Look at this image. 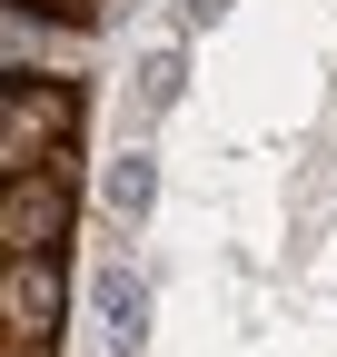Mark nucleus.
<instances>
[{
    "instance_id": "1",
    "label": "nucleus",
    "mask_w": 337,
    "mask_h": 357,
    "mask_svg": "<svg viewBox=\"0 0 337 357\" xmlns=\"http://www.w3.org/2000/svg\"><path fill=\"white\" fill-rule=\"evenodd\" d=\"M70 129H79V89L70 79H10L0 89V159H10V178L60 169L70 159Z\"/></svg>"
},
{
    "instance_id": "3",
    "label": "nucleus",
    "mask_w": 337,
    "mask_h": 357,
    "mask_svg": "<svg viewBox=\"0 0 337 357\" xmlns=\"http://www.w3.org/2000/svg\"><path fill=\"white\" fill-rule=\"evenodd\" d=\"M0 318H10V347H50V328H60V268L50 258H10Z\"/></svg>"
},
{
    "instance_id": "2",
    "label": "nucleus",
    "mask_w": 337,
    "mask_h": 357,
    "mask_svg": "<svg viewBox=\"0 0 337 357\" xmlns=\"http://www.w3.org/2000/svg\"><path fill=\"white\" fill-rule=\"evenodd\" d=\"M60 229H70V178L60 169H30V178L0 189V248L10 258H50Z\"/></svg>"
},
{
    "instance_id": "6",
    "label": "nucleus",
    "mask_w": 337,
    "mask_h": 357,
    "mask_svg": "<svg viewBox=\"0 0 337 357\" xmlns=\"http://www.w3.org/2000/svg\"><path fill=\"white\" fill-rule=\"evenodd\" d=\"M20 10H40V20H90L100 0H20Z\"/></svg>"
},
{
    "instance_id": "5",
    "label": "nucleus",
    "mask_w": 337,
    "mask_h": 357,
    "mask_svg": "<svg viewBox=\"0 0 337 357\" xmlns=\"http://www.w3.org/2000/svg\"><path fill=\"white\" fill-rule=\"evenodd\" d=\"M109 199H119V208H149V159H119V178H109Z\"/></svg>"
},
{
    "instance_id": "4",
    "label": "nucleus",
    "mask_w": 337,
    "mask_h": 357,
    "mask_svg": "<svg viewBox=\"0 0 337 357\" xmlns=\"http://www.w3.org/2000/svg\"><path fill=\"white\" fill-rule=\"evenodd\" d=\"M100 318H109V347H130V337H139V288L119 278V268L100 278Z\"/></svg>"
}]
</instances>
